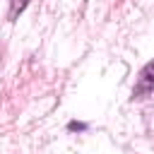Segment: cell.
Segmentation results:
<instances>
[{"instance_id": "6da1fadb", "label": "cell", "mask_w": 154, "mask_h": 154, "mask_svg": "<svg viewBox=\"0 0 154 154\" xmlns=\"http://www.w3.org/2000/svg\"><path fill=\"white\" fill-rule=\"evenodd\" d=\"M152 91H154V60L142 67V72L132 87V99H147Z\"/></svg>"}, {"instance_id": "7a4b0ae2", "label": "cell", "mask_w": 154, "mask_h": 154, "mask_svg": "<svg viewBox=\"0 0 154 154\" xmlns=\"http://www.w3.org/2000/svg\"><path fill=\"white\" fill-rule=\"evenodd\" d=\"M29 0H10V19H17L24 10H26Z\"/></svg>"}, {"instance_id": "3957f363", "label": "cell", "mask_w": 154, "mask_h": 154, "mask_svg": "<svg viewBox=\"0 0 154 154\" xmlns=\"http://www.w3.org/2000/svg\"><path fill=\"white\" fill-rule=\"evenodd\" d=\"M67 130H87V123H77V120H72V123H67Z\"/></svg>"}]
</instances>
